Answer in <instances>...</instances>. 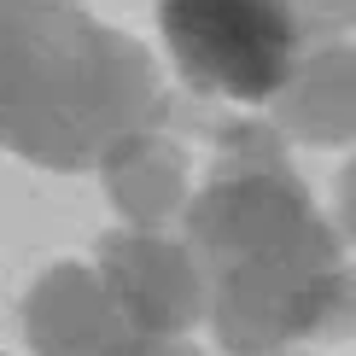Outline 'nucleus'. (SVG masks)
<instances>
[{
  "instance_id": "nucleus-1",
  "label": "nucleus",
  "mask_w": 356,
  "mask_h": 356,
  "mask_svg": "<svg viewBox=\"0 0 356 356\" xmlns=\"http://www.w3.org/2000/svg\"><path fill=\"white\" fill-rule=\"evenodd\" d=\"M204 275V321L228 356H280L350 316L345 240L304 193L275 123H216L204 187L181 211Z\"/></svg>"
},
{
  "instance_id": "nucleus-2",
  "label": "nucleus",
  "mask_w": 356,
  "mask_h": 356,
  "mask_svg": "<svg viewBox=\"0 0 356 356\" xmlns=\"http://www.w3.org/2000/svg\"><path fill=\"white\" fill-rule=\"evenodd\" d=\"M152 53L82 0H0V146L41 170H99L117 140L164 129Z\"/></svg>"
},
{
  "instance_id": "nucleus-3",
  "label": "nucleus",
  "mask_w": 356,
  "mask_h": 356,
  "mask_svg": "<svg viewBox=\"0 0 356 356\" xmlns=\"http://www.w3.org/2000/svg\"><path fill=\"white\" fill-rule=\"evenodd\" d=\"M170 65L211 99L263 106L298 65V24L286 0H158Z\"/></svg>"
},
{
  "instance_id": "nucleus-4",
  "label": "nucleus",
  "mask_w": 356,
  "mask_h": 356,
  "mask_svg": "<svg viewBox=\"0 0 356 356\" xmlns=\"http://www.w3.org/2000/svg\"><path fill=\"white\" fill-rule=\"evenodd\" d=\"M24 339L35 356H199L193 339L140 333L94 263H53L24 292Z\"/></svg>"
},
{
  "instance_id": "nucleus-5",
  "label": "nucleus",
  "mask_w": 356,
  "mask_h": 356,
  "mask_svg": "<svg viewBox=\"0 0 356 356\" xmlns=\"http://www.w3.org/2000/svg\"><path fill=\"white\" fill-rule=\"evenodd\" d=\"M94 275L106 280L129 321L158 339H187L204 321V275L187 240L164 228H111L94 251Z\"/></svg>"
},
{
  "instance_id": "nucleus-6",
  "label": "nucleus",
  "mask_w": 356,
  "mask_h": 356,
  "mask_svg": "<svg viewBox=\"0 0 356 356\" xmlns=\"http://www.w3.org/2000/svg\"><path fill=\"white\" fill-rule=\"evenodd\" d=\"M187 146L170 140L164 129H140V135L117 140L99 164L111 211L123 216V228H164L170 216L187 211L193 181H187Z\"/></svg>"
},
{
  "instance_id": "nucleus-7",
  "label": "nucleus",
  "mask_w": 356,
  "mask_h": 356,
  "mask_svg": "<svg viewBox=\"0 0 356 356\" xmlns=\"http://www.w3.org/2000/svg\"><path fill=\"white\" fill-rule=\"evenodd\" d=\"M275 129L304 146L356 140V41L309 47L275 94Z\"/></svg>"
},
{
  "instance_id": "nucleus-8",
  "label": "nucleus",
  "mask_w": 356,
  "mask_h": 356,
  "mask_svg": "<svg viewBox=\"0 0 356 356\" xmlns=\"http://www.w3.org/2000/svg\"><path fill=\"white\" fill-rule=\"evenodd\" d=\"M286 12L298 24V41H309V47L345 41L356 29V0H286Z\"/></svg>"
},
{
  "instance_id": "nucleus-9",
  "label": "nucleus",
  "mask_w": 356,
  "mask_h": 356,
  "mask_svg": "<svg viewBox=\"0 0 356 356\" xmlns=\"http://www.w3.org/2000/svg\"><path fill=\"white\" fill-rule=\"evenodd\" d=\"M333 222H339V240L356 245V152H350V164L339 170V181H333Z\"/></svg>"
},
{
  "instance_id": "nucleus-10",
  "label": "nucleus",
  "mask_w": 356,
  "mask_h": 356,
  "mask_svg": "<svg viewBox=\"0 0 356 356\" xmlns=\"http://www.w3.org/2000/svg\"><path fill=\"white\" fill-rule=\"evenodd\" d=\"M0 356H6V350H0Z\"/></svg>"
}]
</instances>
